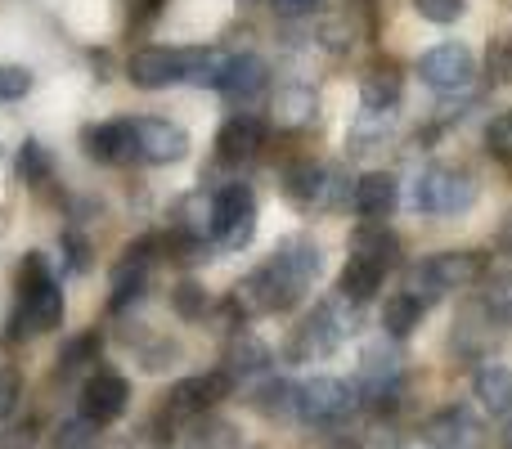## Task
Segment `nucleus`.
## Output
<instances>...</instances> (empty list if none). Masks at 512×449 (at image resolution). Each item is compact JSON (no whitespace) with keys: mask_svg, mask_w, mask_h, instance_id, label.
Masks as SVG:
<instances>
[{"mask_svg":"<svg viewBox=\"0 0 512 449\" xmlns=\"http://www.w3.org/2000/svg\"><path fill=\"white\" fill-rule=\"evenodd\" d=\"M319 270H324V252H319L315 238H306V234L283 238L270 261L256 265L248 279H239V288H234L230 297L248 319L252 315H283V310H292L306 297V288L319 279Z\"/></svg>","mask_w":512,"mask_h":449,"instance_id":"obj_1","label":"nucleus"},{"mask_svg":"<svg viewBox=\"0 0 512 449\" xmlns=\"http://www.w3.org/2000/svg\"><path fill=\"white\" fill-rule=\"evenodd\" d=\"M63 324V288L50 274V256L27 252L18 265V310L5 328V342H27L32 333H50Z\"/></svg>","mask_w":512,"mask_h":449,"instance_id":"obj_2","label":"nucleus"},{"mask_svg":"<svg viewBox=\"0 0 512 449\" xmlns=\"http://www.w3.org/2000/svg\"><path fill=\"white\" fill-rule=\"evenodd\" d=\"M355 310H360V306H351L346 297L319 301V306L310 310L297 328H292L283 355H288L292 364H306V360H324V355H333L337 346L355 333Z\"/></svg>","mask_w":512,"mask_h":449,"instance_id":"obj_3","label":"nucleus"},{"mask_svg":"<svg viewBox=\"0 0 512 449\" xmlns=\"http://www.w3.org/2000/svg\"><path fill=\"white\" fill-rule=\"evenodd\" d=\"M477 194L481 189L472 171L450 167V162H432V167L418 171L409 203H414L418 216H463L477 207Z\"/></svg>","mask_w":512,"mask_h":449,"instance_id":"obj_4","label":"nucleus"},{"mask_svg":"<svg viewBox=\"0 0 512 449\" xmlns=\"http://www.w3.org/2000/svg\"><path fill=\"white\" fill-rule=\"evenodd\" d=\"M283 194L297 212H310V216H324V212H337V207L351 203L355 185L346 180L342 167H324V162H292L283 171Z\"/></svg>","mask_w":512,"mask_h":449,"instance_id":"obj_5","label":"nucleus"},{"mask_svg":"<svg viewBox=\"0 0 512 449\" xmlns=\"http://www.w3.org/2000/svg\"><path fill=\"white\" fill-rule=\"evenodd\" d=\"M256 234V194L243 180H225L212 194V243L221 252H243Z\"/></svg>","mask_w":512,"mask_h":449,"instance_id":"obj_6","label":"nucleus"},{"mask_svg":"<svg viewBox=\"0 0 512 449\" xmlns=\"http://www.w3.org/2000/svg\"><path fill=\"white\" fill-rule=\"evenodd\" d=\"M189 63H194V45H140L126 59V81L135 90H167L189 81Z\"/></svg>","mask_w":512,"mask_h":449,"instance_id":"obj_7","label":"nucleus"},{"mask_svg":"<svg viewBox=\"0 0 512 449\" xmlns=\"http://www.w3.org/2000/svg\"><path fill=\"white\" fill-rule=\"evenodd\" d=\"M158 256H162V234L135 238V243L122 252V261L113 265V297H108V310H113V315L131 310L135 301L149 292V279H153V265H158Z\"/></svg>","mask_w":512,"mask_h":449,"instance_id":"obj_8","label":"nucleus"},{"mask_svg":"<svg viewBox=\"0 0 512 449\" xmlns=\"http://www.w3.org/2000/svg\"><path fill=\"white\" fill-rule=\"evenodd\" d=\"M360 409V396H355L351 382L342 378H310L297 387V418L310 427H337Z\"/></svg>","mask_w":512,"mask_h":449,"instance_id":"obj_9","label":"nucleus"},{"mask_svg":"<svg viewBox=\"0 0 512 449\" xmlns=\"http://www.w3.org/2000/svg\"><path fill=\"white\" fill-rule=\"evenodd\" d=\"M418 77H423V86L441 90V95H459V90H468L472 77H477V54L463 41L432 45V50H423V59H418Z\"/></svg>","mask_w":512,"mask_h":449,"instance_id":"obj_10","label":"nucleus"},{"mask_svg":"<svg viewBox=\"0 0 512 449\" xmlns=\"http://www.w3.org/2000/svg\"><path fill=\"white\" fill-rule=\"evenodd\" d=\"M230 391H234V378H230L225 369H212V373H198V378H185V382H176V387H171L162 418H171V423H194V418H203L207 409L221 405Z\"/></svg>","mask_w":512,"mask_h":449,"instance_id":"obj_11","label":"nucleus"},{"mask_svg":"<svg viewBox=\"0 0 512 449\" xmlns=\"http://www.w3.org/2000/svg\"><path fill=\"white\" fill-rule=\"evenodd\" d=\"M81 149L104 167H131L140 162V140H135V117H113L81 131Z\"/></svg>","mask_w":512,"mask_h":449,"instance_id":"obj_12","label":"nucleus"},{"mask_svg":"<svg viewBox=\"0 0 512 449\" xmlns=\"http://www.w3.org/2000/svg\"><path fill=\"white\" fill-rule=\"evenodd\" d=\"M126 405H131V382L122 378V373H95V378L81 387V418H86L90 427H104V423H117V418L126 414Z\"/></svg>","mask_w":512,"mask_h":449,"instance_id":"obj_13","label":"nucleus"},{"mask_svg":"<svg viewBox=\"0 0 512 449\" xmlns=\"http://www.w3.org/2000/svg\"><path fill=\"white\" fill-rule=\"evenodd\" d=\"M135 140H140V162L149 167H171L189 153L185 126L167 122V117H135Z\"/></svg>","mask_w":512,"mask_h":449,"instance_id":"obj_14","label":"nucleus"},{"mask_svg":"<svg viewBox=\"0 0 512 449\" xmlns=\"http://www.w3.org/2000/svg\"><path fill=\"white\" fill-rule=\"evenodd\" d=\"M265 144V122L252 113H234L225 117V126L216 131V162H225V167H243V162H252L256 153H261Z\"/></svg>","mask_w":512,"mask_h":449,"instance_id":"obj_15","label":"nucleus"},{"mask_svg":"<svg viewBox=\"0 0 512 449\" xmlns=\"http://www.w3.org/2000/svg\"><path fill=\"white\" fill-rule=\"evenodd\" d=\"M400 203V180L391 171H369V176L355 180V194H351V207L364 225H387V216L396 212Z\"/></svg>","mask_w":512,"mask_h":449,"instance_id":"obj_16","label":"nucleus"},{"mask_svg":"<svg viewBox=\"0 0 512 449\" xmlns=\"http://www.w3.org/2000/svg\"><path fill=\"white\" fill-rule=\"evenodd\" d=\"M418 436H423L427 449H468L472 441H477V414H472L468 405L436 409Z\"/></svg>","mask_w":512,"mask_h":449,"instance_id":"obj_17","label":"nucleus"},{"mask_svg":"<svg viewBox=\"0 0 512 449\" xmlns=\"http://www.w3.org/2000/svg\"><path fill=\"white\" fill-rule=\"evenodd\" d=\"M265 86H270V68H265V59H256V54H230V63H225L221 86L216 90H221L230 104H252Z\"/></svg>","mask_w":512,"mask_h":449,"instance_id":"obj_18","label":"nucleus"},{"mask_svg":"<svg viewBox=\"0 0 512 449\" xmlns=\"http://www.w3.org/2000/svg\"><path fill=\"white\" fill-rule=\"evenodd\" d=\"M436 270V279L445 283V292L450 288H472V283H481L490 274V256L477 252V247H450V252H436L427 256Z\"/></svg>","mask_w":512,"mask_h":449,"instance_id":"obj_19","label":"nucleus"},{"mask_svg":"<svg viewBox=\"0 0 512 449\" xmlns=\"http://www.w3.org/2000/svg\"><path fill=\"white\" fill-rule=\"evenodd\" d=\"M351 256L373 270H396L400 265V234L391 225H355L351 229Z\"/></svg>","mask_w":512,"mask_h":449,"instance_id":"obj_20","label":"nucleus"},{"mask_svg":"<svg viewBox=\"0 0 512 449\" xmlns=\"http://www.w3.org/2000/svg\"><path fill=\"white\" fill-rule=\"evenodd\" d=\"M400 90H405V77H400L396 63H373L369 72L360 77V104L364 113H396Z\"/></svg>","mask_w":512,"mask_h":449,"instance_id":"obj_21","label":"nucleus"},{"mask_svg":"<svg viewBox=\"0 0 512 449\" xmlns=\"http://www.w3.org/2000/svg\"><path fill=\"white\" fill-rule=\"evenodd\" d=\"M270 360H274V351L256 333H234L230 342H225V364L221 369L230 373L234 382L239 378H261V373H270Z\"/></svg>","mask_w":512,"mask_h":449,"instance_id":"obj_22","label":"nucleus"},{"mask_svg":"<svg viewBox=\"0 0 512 449\" xmlns=\"http://www.w3.org/2000/svg\"><path fill=\"white\" fill-rule=\"evenodd\" d=\"M472 396L481 400L490 418H512V369L508 364H486L472 378Z\"/></svg>","mask_w":512,"mask_h":449,"instance_id":"obj_23","label":"nucleus"},{"mask_svg":"<svg viewBox=\"0 0 512 449\" xmlns=\"http://www.w3.org/2000/svg\"><path fill=\"white\" fill-rule=\"evenodd\" d=\"M382 279H387L382 270H373V265H364V261H355V256H346L342 274H337V297H346L351 306H364V301L378 297Z\"/></svg>","mask_w":512,"mask_h":449,"instance_id":"obj_24","label":"nucleus"},{"mask_svg":"<svg viewBox=\"0 0 512 449\" xmlns=\"http://www.w3.org/2000/svg\"><path fill=\"white\" fill-rule=\"evenodd\" d=\"M481 310H486L490 324L512 328V270H490L481 279Z\"/></svg>","mask_w":512,"mask_h":449,"instance_id":"obj_25","label":"nucleus"},{"mask_svg":"<svg viewBox=\"0 0 512 449\" xmlns=\"http://www.w3.org/2000/svg\"><path fill=\"white\" fill-rule=\"evenodd\" d=\"M418 324H423V306H418V301H409L405 292H391V297L382 301V337L405 342Z\"/></svg>","mask_w":512,"mask_h":449,"instance_id":"obj_26","label":"nucleus"},{"mask_svg":"<svg viewBox=\"0 0 512 449\" xmlns=\"http://www.w3.org/2000/svg\"><path fill=\"white\" fill-rule=\"evenodd\" d=\"M400 292H405L409 301H418V306H436V301L445 297V283L436 279V270H432V261H414V265H405V279H400Z\"/></svg>","mask_w":512,"mask_h":449,"instance_id":"obj_27","label":"nucleus"},{"mask_svg":"<svg viewBox=\"0 0 512 449\" xmlns=\"http://www.w3.org/2000/svg\"><path fill=\"white\" fill-rule=\"evenodd\" d=\"M274 117H279L283 126H306V122H315V90H306V86L279 90V99H274Z\"/></svg>","mask_w":512,"mask_h":449,"instance_id":"obj_28","label":"nucleus"},{"mask_svg":"<svg viewBox=\"0 0 512 449\" xmlns=\"http://www.w3.org/2000/svg\"><path fill=\"white\" fill-rule=\"evenodd\" d=\"M252 405L261 409V414H270V418L297 414V387H292V382H283V378H270V382H261V387H256Z\"/></svg>","mask_w":512,"mask_h":449,"instance_id":"obj_29","label":"nucleus"},{"mask_svg":"<svg viewBox=\"0 0 512 449\" xmlns=\"http://www.w3.org/2000/svg\"><path fill=\"white\" fill-rule=\"evenodd\" d=\"M171 310H176L180 319H189V324H194V319H203L207 310H212V297H207L203 283L185 279V283H176V288H171Z\"/></svg>","mask_w":512,"mask_h":449,"instance_id":"obj_30","label":"nucleus"},{"mask_svg":"<svg viewBox=\"0 0 512 449\" xmlns=\"http://www.w3.org/2000/svg\"><path fill=\"white\" fill-rule=\"evenodd\" d=\"M50 171H54L50 149H45L41 140H23V149H18V176H23L27 185H41V180H50Z\"/></svg>","mask_w":512,"mask_h":449,"instance_id":"obj_31","label":"nucleus"},{"mask_svg":"<svg viewBox=\"0 0 512 449\" xmlns=\"http://www.w3.org/2000/svg\"><path fill=\"white\" fill-rule=\"evenodd\" d=\"M59 252H63V270L68 274H86L95 265V247H90V238L81 229H63Z\"/></svg>","mask_w":512,"mask_h":449,"instance_id":"obj_32","label":"nucleus"},{"mask_svg":"<svg viewBox=\"0 0 512 449\" xmlns=\"http://www.w3.org/2000/svg\"><path fill=\"white\" fill-rule=\"evenodd\" d=\"M486 72L495 86H512V36H495V41H490Z\"/></svg>","mask_w":512,"mask_h":449,"instance_id":"obj_33","label":"nucleus"},{"mask_svg":"<svg viewBox=\"0 0 512 449\" xmlns=\"http://www.w3.org/2000/svg\"><path fill=\"white\" fill-rule=\"evenodd\" d=\"M32 90V72L18 68V63H0V104H14Z\"/></svg>","mask_w":512,"mask_h":449,"instance_id":"obj_34","label":"nucleus"},{"mask_svg":"<svg viewBox=\"0 0 512 449\" xmlns=\"http://www.w3.org/2000/svg\"><path fill=\"white\" fill-rule=\"evenodd\" d=\"M486 149H490V158L512 162V113L495 117V122L486 126Z\"/></svg>","mask_w":512,"mask_h":449,"instance_id":"obj_35","label":"nucleus"},{"mask_svg":"<svg viewBox=\"0 0 512 449\" xmlns=\"http://www.w3.org/2000/svg\"><path fill=\"white\" fill-rule=\"evenodd\" d=\"M59 360H63V373L81 369V364H95V360H99V333H81L77 342H72L68 351L59 355Z\"/></svg>","mask_w":512,"mask_h":449,"instance_id":"obj_36","label":"nucleus"},{"mask_svg":"<svg viewBox=\"0 0 512 449\" xmlns=\"http://www.w3.org/2000/svg\"><path fill=\"white\" fill-rule=\"evenodd\" d=\"M414 9L427 23H454V18H463L468 0H414Z\"/></svg>","mask_w":512,"mask_h":449,"instance_id":"obj_37","label":"nucleus"},{"mask_svg":"<svg viewBox=\"0 0 512 449\" xmlns=\"http://www.w3.org/2000/svg\"><path fill=\"white\" fill-rule=\"evenodd\" d=\"M95 436V427L86 423V418H72V423H63L59 427V436H54V449H86V441Z\"/></svg>","mask_w":512,"mask_h":449,"instance_id":"obj_38","label":"nucleus"},{"mask_svg":"<svg viewBox=\"0 0 512 449\" xmlns=\"http://www.w3.org/2000/svg\"><path fill=\"white\" fill-rule=\"evenodd\" d=\"M18 396H23V378H18V369H5L0 373V423L18 409Z\"/></svg>","mask_w":512,"mask_h":449,"instance_id":"obj_39","label":"nucleus"},{"mask_svg":"<svg viewBox=\"0 0 512 449\" xmlns=\"http://www.w3.org/2000/svg\"><path fill=\"white\" fill-rule=\"evenodd\" d=\"M162 5L167 0H126V18H131V27H144L162 14Z\"/></svg>","mask_w":512,"mask_h":449,"instance_id":"obj_40","label":"nucleus"},{"mask_svg":"<svg viewBox=\"0 0 512 449\" xmlns=\"http://www.w3.org/2000/svg\"><path fill=\"white\" fill-rule=\"evenodd\" d=\"M0 449H36V427L23 423V427H9V432H0Z\"/></svg>","mask_w":512,"mask_h":449,"instance_id":"obj_41","label":"nucleus"},{"mask_svg":"<svg viewBox=\"0 0 512 449\" xmlns=\"http://www.w3.org/2000/svg\"><path fill=\"white\" fill-rule=\"evenodd\" d=\"M396 445H400V436L391 432V427H382V423H373L369 436L360 441V449H396Z\"/></svg>","mask_w":512,"mask_h":449,"instance_id":"obj_42","label":"nucleus"},{"mask_svg":"<svg viewBox=\"0 0 512 449\" xmlns=\"http://www.w3.org/2000/svg\"><path fill=\"white\" fill-rule=\"evenodd\" d=\"M499 252H508V256H512V212H508V221L499 225Z\"/></svg>","mask_w":512,"mask_h":449,"instance_id":"obj_43","label":"nucleus"},{"mask_svg":"<svg viewBox=\"0 0 512 449\" xmlns=\"http://www.w3.org/2000/svg\"><path fill=\"white\" fill-rule=\"evenodd\" d=\"M504 449H512V423H508V432H504Z\"/></svg>","mask_w":512,"mask_h":449,"instance_id":"obj_44","label":"nucleus"}]
</instances>
